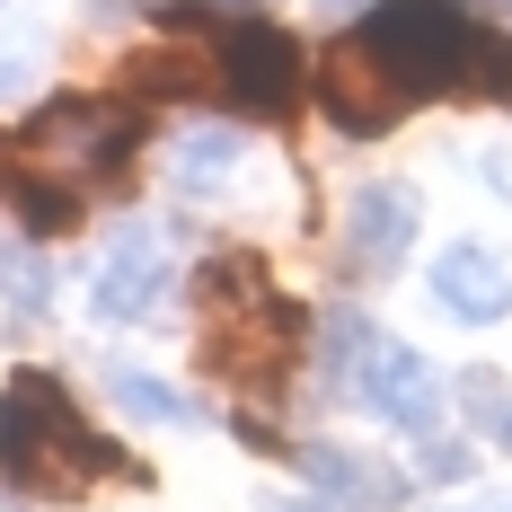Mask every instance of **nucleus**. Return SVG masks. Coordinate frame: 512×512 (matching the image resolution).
Returning <instances> with one entry per match:
<instances>
[{"mask_svg": "<svg viewBox=\"0 0 512 512\" xmlns=\"http://www.w3.org/2000/svg\"><path fill=\"white\" fill-rule=\"evenodd\" d=\"M221 168H239V133H221V124L186 133V151H177V177H186V186H204V177H221Z\"/></svg>", "mask_w": 512, "mask_h": 512, "instance_id": "nucleus-18", "label": "nucleus"}, {"mask_svg": "<svg viewBox=\"0 0 512 512\" xmlns=\"http://www.w3.org/2000/svg\"><path fill=\"white\" fill-rule=\"evenodd\" d=\"M124 451L106 442L98 424H80V407L62 398V380L18 371L0 389V486L36 495V504H80L89 486L124 477Z\"/></svg>", "mask_w": 512, "mask_h": 512, "instance_id": "nucleus-1", "label": "nucleus"}, {"mask_svg": "<svg viewBox=\"0 0 512 512\" xmlns=\"http://www.w3.org/2000/svg\"><path fill=\"white\" fill-rule=\"evenodd\" d=\"M195 292H204V362L230 389H274L301 354V309L265 283L256 256H212Z\"/></svg>", "mask_w": 512, "mask_h": 512, "instance_id": "nucleus-2", "label": "nucleus"}, {"mask_svg": "<svg viewBox=\"0 0 512 512\" xmlns=\"http://www.w3.org/2000/svg\"><path fill=\"white\" fill-rule=\"evenodd\" d=\"M486 18H512V0H486Z\"/></svg>", "mask_w": 512, "mask_h": 512, "instance_id": "nucleus-22", "label": "nucleus"}, {"mask_svg": "<svg viewBox=\"0 0 512 512\" xmlns=\"http://www.w3.org/2000/svg\"><path fill=\"white\" fill-rule=\"evenodd\" d=\"M362 36L398 62V80H407L415 98L460 89V71L486 62V36H477V18H468L460 0H371Z\"/></svg>", "mask_w": 512, "mask_h": 512, "instance_id": "nucleus-4", "label": "nucleus"}, {"mask_svg": "<svg viewBox=\"0 0 512 512\" xmlns=\"http://www.w3.org/2000/svg\"><path fill=\"white\" fill-rule=\"evenodd\" d=\"M460 407H468V424H477V433L512 442V389L495 380V371H468V380H460Z\"/></svg>", "mask_w": 512, "mask_h": 512, "instance_id": "nucleus-16", "label": "nucleus"}, {"mask_svg": "<svg viewBox=\"0 0 512 512\" xmlns=\"http://www.w3.org/2000/svg\"><path fill=\"white\" fill-rule=\"evenodd\" d=\"M159 292H168V248H159L151 230H124L98 265V292H89L98 318H151Z\"/></svg>", "mask_w": 512, "mask_h": 512, "instance_id": "nucleus-10", "label": "nucleus"}, {"mask_svg": "<svg viewBox=\"0 0 512 512\" xmlns=\"http://www.w3.org/2000/svg\"><path fill=\"white\" fill-rule=\"evenodd\" d=\"M0 195H9V212H18L36 239H53V230H71V221H80V195H71L62 177H45V168H27L18 151L0 159Z\"/></svg>", "mask_w": 512, "mask_h": 512, "instance_id": "nucleus-13", "label": "nucleus"}, {"mask_svg": "<svg viewBox=\"0 0 512 512\" xmlns=\"http://www.w3.org/2000/svg\"><path fill=\"white\" fill-rule=\"evenodd\" d=\"M53 274H45V256L36 248H18V239H0V301L18 309V318H45L53 292H45Z\"/></svg>", "mask_w": 512, "mask_h": 512, "instance_id": "nucleus-14", "label": "nucleus"}, {"mask_svg": "<svg viewBox=\"0 0 512 512\" xmlns=\"http://www.w3.org/2000/svg\"><path fill=\"white\" fill-rule=\"evenodd\" d=\"M424 468H433V477H468V451L460 442H424Z\"/></svg>", "mask_w": 512, "mask_h": 512, "instance_id": "nucleus-20", "label": "nucleus"}, {"mask_svg": "<svg viewBox=\"0 0 512 512\" xmlns=\"http://www.w3.org/2000/svg\"><path fill=\"white\" fill-rule=\"evenodd\" d=\"M106 389H115V407H124V415H151V424H195V398H186V389H168V380H151V371H115Z\"/></svg>", "mask_w": 512, "mask_h": 512, "instance_id": "nucleus-15", "label": "nucleus"}, {"mask_svg": "<svg viewBox=\"0 0 512 512\" xmlns=\"http://www.w3.org/2000/svg\"><path fill=\"white\" fill-rule=\"evenodd\" d=\"M133 142H142V106H124V98H62V106H45V115L18 133V159L45 168V177H62V186L80 195V186L124 177Z\"/></svg>", "mask_w": 512, "mask_h": 512, "instance_id": "nucleus-3", "label": "nucleus"}, {"mask_svg": "<svg viewBox=\"0 0 512 512\" xmlns=\"http://www.w3.org/2000/svg\"><path fill=\"white\" fill-rule=\"evenodd\" d=\"M27 89H36V53H27V45H0V106L27 98Z\"/></svg>", "mask_w": 512, "mask_h": 512, "instance_id": "nucleus-19", "label": "nucleus"}, {"mask_svg": "<svg viewBox=\"0 0 512 512\" xmlns=\"http://www.w3.org/2000/svg\"><path fill=\"white\" fill-rule=\"evenodd\" d=\"M318 98H327V115H336L345 133H389L415 106V89L398 80V62L354 27V36H336V45L318 53Z\"/></svg>", "mask_w": 512, "mask_h": 512, "instance_id": "nucleus-5", "label": "nucleus"}, {"mask_svg": "<svg viewBox=\"0 0 512 512\" xmlns=\"http://www.w3.org/2000/svg\"><path fill=\"white\" fill-rule=\"evenodd\" d=\"M124 89L133 98H204V89H221V62L204 45H142L124 62Z\"/></svg>", "mask_w": 512, "mask_h": 512, "instance_id": "nucleus-12", "label": "nucleus"}, {"mask_svg": "<svg viewBox=\"0 0 512 512\" xmlns=\"http://www.w3.org/2000/svg\"><path fill=\"white\" fill-rule=\"evenodd\" d=\"M265 512H327V504H301V495H265Z\"/></svg>", "mask_w": 512, "mask_h": 512, "instance_id": "nucleus-21", "label": "nucleus"}, {"mask_svg": "<svg viewBox=\"0 0 512 512\" xmlns=\"http://www.w3.org/2000/svg\"><path fill=\"white\" fill-rule=\"evenodd\" d=\"M301 468H309V486H327L336 504H362V512L407 504V477H398L389 460H371V451H336V442H309Z\"/></svg>", "mask_w": 512, "mask_h": 512, "instance_id": "nucleus-11", "label": "nucleus"}, {"mask_svg": "<svg viewBox=\"0 0 512 512\" xmlns=\"http://www.w3.org/2000/svg\"><path fill=\"white\" fill-rule=\"evenodd\" d=\"M212 62H221V98L239 106V115H283V106L301 98V45L274 18H230Z\"/></svg>", "mask_w": 512, "mask_h": 512, "instance_id": "nucleus-6", "label": "nucleus"}, {"mask_svg": "<svg viewBox=\"0 0 512 512\" xmlns=\"http://www.w3.org/2000/svg\"><path fill=\"white\" fill-rule=\"evenodd\" d=\"M433 301L451 309V318H468V327H495V318L512 309V265L495 248L460 239V248L433 256Z\"/></svg>", "mask_w": 512, "mask_h": 512, "instance_id": "nucleus-9", "label": "nucleus"}, {"mask_svg": "<svg viewBox=\"0 0 512 512\" xmlns=\"http://www.w3.org/2000/svg\"><path fill=\"white\" fill-rule=\"evenodd\" d=\"M345 398H362V407H380L389 424H407V433H424L433 442V424H442V389H433V371H424V354H407V345H371L362 354V371L345 380Z\"/></svg>", "mask_w": 512, "mask_h": 512, "instance_id": "nucleus-7", "label": "nucleus"}, {"mask_svg": "<svg viewBox=\"0 0 512 512\" xmlns=\"http://www.w3.org/2000/svg\"><path fill=\"white\" fill-rule=\"evenodd\" d=\"M318 9H362V0H318Z\"/></svg>", "mask_w": 512, "mask_h": 512, "instance_id": "nucleus-23", "label": "nucleus"}, {"mask_svg": "<svg viewBox=\"0 0 512 512\" xmlns=\"http://www.w3.org/2000/svg\"><path fill=\"white\" fill-rule=\"evenodd\" d=\"M407 248H415V186H398V177L354 186V204H345V256L362 274H389Z\"/></svg>", "mask_w": 512, "mask_h": 512, "instance_id": "nucleus-8", "label": "nucleus"}, {"mask_svg": "<svg viewBox=\"0 0 512 512\" xmlns=\"http://www.w3.org/2000/svg\"><path fill=\"white\" fill-rule=\"evenodd\" d=\"M371 345H380V336H371V318H354V309H336V318H327V380L345 389V380L362 371V354H371Z\"/></svg>", "mask_w": 512, "mask_h": 512, "instance_id": "nucleus-17", "label": "nucleus"}]
</instances>
